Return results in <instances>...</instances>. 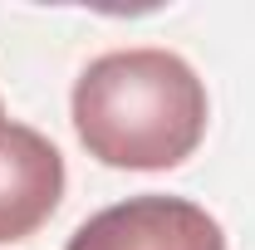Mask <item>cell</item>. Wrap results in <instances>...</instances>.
Here are the masks:
<instances>
[{
    "mask_svg": "<svg viewBox=\"0 0 255 250\" xmlns=\"http://www.w3.org/2000/svg\"><path fill=\"white\" fill-rule=\"evenodd\" d=\"M74 132L103 167L167 172L206 137V84L172 49H113L74 79Z\"/></svg>",
    "mask_w": 255,
    "mask_h": 250,
    "instance_id": "cell-1",
    "label": "cell"
},
{
    "mask_svg": "<svg viewBox=\"0 0 255 250\" xmlns=\"http://www.w3.org/2000/svg\"><path fill=\"white\" fill-rule=\"evenodd\" d=\"M64 250H226V236L206 206L142 191L89 216Z\"/></svg>",
    "mask_w": 255,
    "mask_h": 250,
    "instance_id": "cell-2",
    "label": "cell"
},
{
    "mask_svg": "<svg viewBox=\"0 0 255 250\" xmlns=\"http://www.w3.org/2000/svg\"><path fill=\"white\" fill-rule=\"evenodd\" d=\"M64 201V157L30 123L0 118V246L34 236Z\"/></svg>",
    "mask_w": 255,
    "mask_h": 250,
    "instance_id": "cell-3",
    "label": "cell"
}]
</instances>
